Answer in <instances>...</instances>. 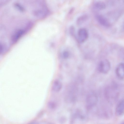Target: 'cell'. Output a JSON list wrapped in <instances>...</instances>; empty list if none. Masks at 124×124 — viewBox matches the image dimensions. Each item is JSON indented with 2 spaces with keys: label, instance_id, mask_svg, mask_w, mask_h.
<instances>
[{
  "label": "cell",
  "instance_id": "cell-1",
  "mask_svg": "<svg viewBox=\"0 0 124 124\" xmlns=\"http://www.w3.org/2000/svg\"><path fill=\"white\" fill-rule=\"evenodd\" d=\"M110 64L109 62L106 60L101 61L99 64L98 69L101 72L105 74L108 73L110 70Z\"/></svg>",
  "mask_w": 124,
  "mask_h": 124
},
{
  "label": "cell",
  "instance_id": "cell-2",
  "mask_svg": "<svg viewBox=\"0 0 124 124\" xmlns=\"http://www.w3.org/2000/svg\"><path fill=\"white\" fill-rule=\"evenodd\" d=\"M98 101L96 95L93 92H91L87 95L86 99V102L87 106L92 107L95 105Z\"/></svg>",
  "mask_w": 124,
  "mask_h": 124
},
{
  "label": "cell",
  "instance_id": "cell-3",
  "mask_svg": "<svg viewBox=\"0 0 124 124\" xmlns=\"http://www.w3.org/2000/svg\"><path fill=\"white\" fill-rule=\"evenodd\" d=\"M78 35L79 40L81 42H83L85 41L88 37V32L84 28L79 29L78 31Z\"/></svg>",
  "mask_w": 124,
  "mask_h": 124
},
{
  "label": "cell",
  "instance_id": "cell-4",
  "mask_svg": "<svg viewBox=\"0 0 124 124\" xmlns=\"http://www.w3.org/2000/svg\"><path fill=\"white\" fill-rule=\"evenodd\" d=\"M116 73L117 76L120 79L124 78V63H121L117 66L116 69Z\"/></svg>",
  "mask_w": 124,
  "mask_h": 124
},
{
  "label": "cell",
  "instance_id": "cell-5",
  "mask_svg": "<svg viewBox=\"0 0 124 124\" xmlns=\"http://www.w3.org/2000/svg\"><path fill=\"white\" fill-rule=\"evenodd\" d=\"M124 112V100L120 101L117 104L116 109V113L118 116L122 115Z\"/></svg>",
  "mask_w": 124,
  "mask_h": 124
},
{
  "label": "cell",
  "instance_id": "cell-6",
  "mask_svg": "<svg viewBox=\"0 0 124 124\" xmlns=\"http://www.w3.org/2000/svg\"><path fill=\"white\" fill-rule=\"evenodd\" d=\"M62 86L61 82L57 80H56L54 81L53 83L52 89L54 92H59L62 89Z\"/></svg>",
  "mask_w": 124,
  "mask_h": 124
},
{
  "label": "cell",
  "instance_id": "cell-7",
  "mask_svg": "<svg viewBox=\"0 0 124 124\" xmlns=\"http://www.w3.org/2000/svg\"><path fill=\"white\" fill-rule=\"evenodd\" d=\"M23 33V31L22 30H18L15 33L12 35L11 38L12 43H14L16 42Z\"/></svg>",
  "mask_w": 124,
  "mask_h": 124
},
{
  "label": "cell",
  "instance_id": "cell-8",
  "mask_svg": "<svg viewBox=\"0 0 124 124\" xmlns=\"http://www.w3.org/2000/svg\"><path fill=\"white\" fill-rule=\"evenodd\" d=\"M88 16L86 15H84L80 16L78 19L77 23L78 24L80 25L86 21L87 19Z\"/></svg>",
  "mask_w": 124,
  "mask_h": 124
},
{
  "label": "cell",
  "instance_id": "cell-9",
  "mask_svg": "<svg viewBox=\"0 0 124 124\" xmlns=\"http://www.w3.org/2000/svg\"><path fill=\"white\" fill-rule=\"evenodd\" d=\"M97 18L98 21L102 24L104 25H108V23L106 20L102 16H98Z\"/></svg>",
  "mask_w": 124,
  "mask_h": 124
},
{
  "label": "cell",
  "instance_id": "cell-10",
  "mask_svg": "<svg viewBox=\"0 0 124 124\" xmlns=\"http://www.w3.org/2000/svg\"><path fill=\"white\" fill-rule=\"evenodd\" d=\"M95 7L97 9H101L104 8L105 5L104 4L101 2H98L94 4Z\"/></svg>",
  "mask_w": 124,
  "mask_h": 124
},
{
  "label": "cell",
  "instance_id": "cell-11",
  "mask_svg": "<svg viewBox=\"0 0 124 124\" xmlns=\"http://www.w3.org/2000/svg\"><path fill=\"white\" fill-rule=\"evenodd\" d=\"M15 6L16 8L22 11H24V9L23 7L20 4L18 3H16L15 4Z\"/></svg>",
  "mask_w": 124,
  "mask_h": 124
},
{
  "label": "cell",
  "instance_id": "cell-12",
  "mask_svg": "<svg viewBox=\"0 0 124 124\" xmlns=\"http://www.w3.org/2000/svg\"><path fill=\"white\" fill-rule=\"evenodd\" d=\"M69 55V52L67 51H65L63 53V56L65 59H67L68 58Z\"/></svg>",
  "mask_w": 124,
  "mask_h": 124
},
{
  "label": "cell",
  "instance_id": "cell-13",
  "mask_svg": "<svg viewBox=\"0 0 124 124\" xmlns=\"http://www.w3.org/2000/svg\"><path fill=\"white\" fill-rule=\"evenodd\" d=\"M70 33L71 35H73L74 34L75 32V29L73 26H71L70 29Z\"/></svg>",
  "mask_w": 124,
  "mask_h": 124
},
{
  "label": "cell",
  "instance_id": "cell-14",
  "mask_svg": "<svg viewBox=\"0 0 124 124\" xmlns=\"http://www.w3.org/2000/svg\"><path fill=\"white\" fill-rule=\"evenodd\" d=\"M48 107L51 108H53L55 107V104L54 103L52 102H49L48 104Z\"/></svg>",
  "mask_w": 124,
  "mask_h": 124
},
{
  "label": "cell",
  "instance_id": "cell-15",
  "mask_svg": "<svg viewBox=\"0 0 124 124\" xmlns=\"http://www.w3.org/2000/svg\"><path fill=\"white\" fill-rule=\"evenodd\" d=\"M29 124H39L38 122H31Z\"/></svg>",
  "mask_w": 124,
  "mask_h": 124
},
{
  "label": "cell",
  "instance_id": "cell-16",
  "mask_svg": "<svg viewBox=\"0 0 124 124\" xmlns=\"http://www.w3.org/2000/svg\"><path fill=\"white\" fill-rule=\"evenodd\" d=\"M73 8H72V9H71L70 10V11L69 12V13L70 14L71 13H72V12L73 11Z\"/></svg>",
  "mask_w": 124,
  "mask_h": 124
},
{
  "label": "cell",
  "instance_id": "cell-17",
  "mask_svg": "<svg viewBox=\"0 0 124 124\" xmlns=\"http://www.w3.org/2000/svg\"></svg>",
  "mask_w": 124,
  "mask_h": 124
}]
</instances>
